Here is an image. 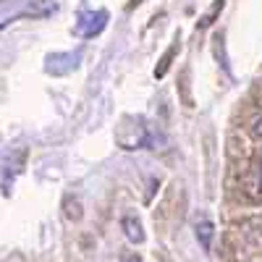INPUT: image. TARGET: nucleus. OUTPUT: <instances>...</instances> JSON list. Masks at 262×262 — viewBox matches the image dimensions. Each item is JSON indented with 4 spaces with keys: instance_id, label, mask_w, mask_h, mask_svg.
<instances>
[{
    "instance_id": "nucleus-1",
    "label": "nucleus",
    "mask_w": 262,
    "mask_h": 262,
    "mask_svg": "<svg viewBox=\"0 0 262 262\" xmlns=\"http://www.w3.org/2000/svg\"><path fill=\"white\" fill-rule=\"evenodd\" d=\"M79 66H81V50H74V53H50L45 58V74L66 76V74H74Z\"/></svg>"
},
{
    "instance_id": "nucleus-2",
    "label": "nucleus",
    "mask_w": 262,
    "mask_h": 262,
    "mask_svg": "<svg viewBox=\"0 0 262 262\" xmlns=\"http://www.w3.org/2000/svg\"><path fill=\"white\" fill-rule=\"evenodd\" d=\"M105 24H107V11H102V8L100 11H84L76 21V34L90 39V37L100 34L105 29Z\"/></svg>"
},
{
    "instance_id": "nucleus-3",
    "label": "nucleus",
    "mask_w": 262,
    "mask_h": 262,
    "mask_svg": "<svg viewBox=\"0 0 262 262\" xmlns=\"http://www.w3.org/2000/svg\"><path fill=\"white\" fill-rule=\"evenodd\" d=\"M121 228H123V233L131 244H144V228H142V221L137 215H123Z\"/></svg>"
},
{
    "instance_id": "nucleus-4",
    "label": "nucleus",
    "mask_w": 262,
    "mask_h": 262,
    "mask_svg": "<svg viewBox=\"0 0 262 262\" xmlns=\"http://www.w3.org/2000/svg\"><path fill=\"white\" fill-rule=\"evenodd\" d=\"M212 236H215V226L210 221H200V223H196V238H200L202 249H210Z\"/></svg>"
},
{
    "instance_id": "nucleus-5",
    "label": "nucleus",
    "mask_w": 262,
    "mask_h": 262,
    "mask_svg": "<svg viewBox=\"0 0 262 262\" xmlns=\"http://www.w3.org/2000/svg\"><path fill=\"white\" fill-rule=\"evenodd\" d=\"M223 3H226V0H215V3H212V8L207 11V16L200 21V27H210V24H212V18L217 16V11H223Z\"/></svg>"
},
{
    "instance_id": "nucleus-6",
    "label": "nucleus",
    "mask_w": 262,
    "mask_h": 262,
    "mask_svg": "<svg viewBox=\"0 0 262 262\" xmlns=\"http://www.w3.org/2000/svg\"><path fill=\"white\" fill-rule=\"evenodd\" d=\"M176 50H179V45H173V48H170V50H168V53L163 55V60H160V69H155V76H158V79H160V76H163V74L168 71V66H170V58L176 55Z\"/></svg>"
},
{
    "instance_id": "nucleus-7",
    "label": "nucleus",
    "mask_w": 262,
    "mask_h": 262,
    "mask_svg": "<svg viewBox=\"0 0 262 262\" xmlns=\"http://www.w3.org/2000/svg\"><path fill=\"white\" fill-rule=\"evenodd\" d=\"M254 134H257V137H262V118L254 123Z\"/></svg>"
},
{
    "instance_id": "nucleus-8",
    "label": "nucleus",
    "mask_w": 262,
    "mask_h": 262,
    "mask_svg": "<svg viewBox=\"0 0 262 262\" xmlns=\"http://www.w3.org/2000/svg\"><path fill=\"white\" fill-rule=\"evenodd\" d=\"M123 262H142V259H139V257L134 254V257H128V259H123Z\"/></svg>"
},
{
    "instance_id": "nucleus-9",
    "label": "nucleus",
    "mask_w": 262,
    "mask_h": 262,
    "mask_svg": "<svg viewBox=\"0 0 262 262\" xmlns=\"http://www.w3.org/2000/svg\"><path fill=\"white\" fill-rule=\"evenodd\" d=\"M259 189H262V168H259Z\"/></svg>"
}]
</instances>
